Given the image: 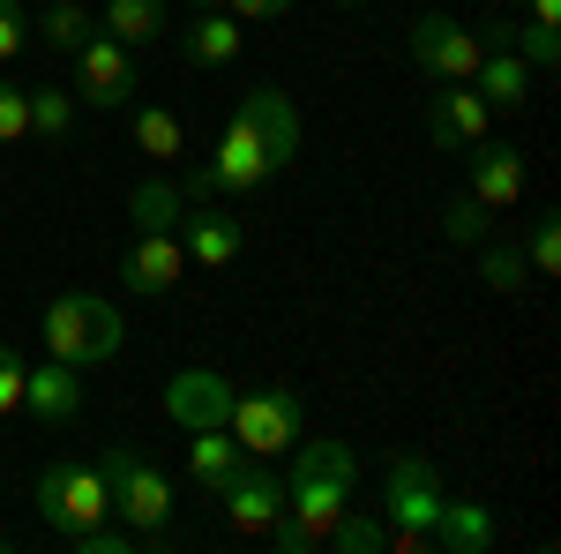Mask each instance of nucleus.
Returning <instances> with one entry per match:
<instances>
[{"label":"nucleus","mask_w":561,"mask_h":554,"mask_svg":"<svg viewBox=\"0 0 561 554\" xmlns=\"http://www.w3.org/2000/svg\"><path fill=\"white\" fill-rule=\"evenodd\" d=\"M45 338V360H68V368H105L121 344H128V323H121V307L98 293H60L45 307L38 323Z\"/></svg>","instance_id":"nucleus-2"},{"label":"nucleus","mask_w":561,"mask_h":554,"mask_svg":"<svg viewBox=\"0 0 561 554\" xmlns=\"http://www.w3.org/2000/svg\"><path fill=\"white\" fill-rule=\"evenodd\" d=\"M180 248H187V270H225V262H240V225L217 211V203H187Z\"/></svg>","instance_id":"nucleus-17"},{"label":"nucleus","mask_w":561,"mask_h":554,"mask_svg":"<svg viewBox=\"0 0 561 554\" xmlns=\"http://www.w3.org/2000/svg\"><path fill=\"white\" fill-rule=\"evenodd\" d=\"M517 38H524V68H554V60H561V31H554V23H531V15H524Z\"/></svg>","instance_id":"nucleus-32"},{"label":"nucleus","mask_w":561,"mask_h":554,"mask_svg":"<svg viewBox=\"0 0 561 554\" xmlns=\"http://www.w3.org/2000/svg\"><path fill=\"white\" fill-rule=\"evenodd\" d=\"M217 517H225V532H240V540H262L270 524H277V510H285V479L270 472V457H248V465L232 472L225 487L210 495Z\"/></svg>","instance_id":"nucleus-8"},{"label":"nucleus","mask_w":561,"mask_h":554,"mask_svg":"<svg viewBox=\"0 0 561 554\" xmlns=\"http://www.w3.org/2000/svg\"><path fill=\"white\" fill-rule=\"evenodd\" d=\"M285 8H293V0H225V15H232V23H277Z\"/></svg>","instance_id":"nucleus-36"},{"label":"nucleus","mask_w":561,"mask_h":554,"mask_svg":"<svg viewBox=\"0 0 561 554\" xmlns=\"http://www.w3.org/2000/svg\"><path fill=\"white\" fill-rule=\"evenodd\" d=\"M240 465H248V450L232 442V427H195V434H187V472H195L203 495H217Z\"/></svg>","instance_id":"nucleus-20"},{"label":"nucleus","mask_w":561,"mask_h":554,"mask_svg":"<svg viewBox=\"0 0 561 554\" xmlns=\"http://www.w3.org/2000/svg\"><path fill=\"white\" fill-rule=\"evenodd\" d=\"M38 517L60 532V540H76L90 524H105L113 517V495H105V472L83 465V457H53L38 472Z\"/></svg>","instance_id":"nucleus-5"},{"label":"nucleus","mask_w":561,"mask_h":554,"mask_svg":"<svg viewBox=\"0 0 561 554\" xmlns=\"http://www.w3.org/2000/svg\"><path fill=\"white\" fill-rule=\"evenodd\" d=\"M262 540H277V547H285V554H314V547H322V540H314L307 524H293V517H285V510H277V524H270Z\"/></svg>","instance_id":"nucleus-35"},{"label":"nucleus","mask_w":561,"mask_h":554,"mask_svg":"<svg viewBox=\"0 0 561 554\" xmlns=\"http://www.w3.org/2000/svg\"><path fill=\"white\" fill-rule=\"evenodd\" d=\"M240 121L255 128V143L270 150V166H277V172L300 158V105H293L277 83H255V90H248V98H240Z\"/></svg>","instance_id":"nucleus-12"},{"label":"nucleus","mask_w":561,"mask_h":554,"mask_svg":"<svg viewBox=\"0 0 561 554\" xmlns=\"http://www.w3.org/2000/svg\"><path fill=\"white\" fill-rule=\"evenodd\" d=\"M442 479H434L427 457H389V479H382V524H404V532H427L434 547V517H442Z\"/></svg>","instance_id":"nucleus-9"},{"label":"nucleus","mask_w":561,"mask_h":554,"mask_svg":"<svg viewBox=\"0 0 561 554\" xmlns=\"http://www.w3.org/2000/svg\"><path fill=\"white\" fill-rule=\"evenodd\" d=\"M285 457H293V472H285V517L307 524L314 540H330V524L352 510L359 457H352L345 442H293Z\"/></svg>","instance_id":"nucleus-1"},{"label":"nucleus","mask_w":561,"mask_h":554,"mask_svg":"<svg viewBox=\"0 0 561 554\" xmlns=\"http://www.w3.org/2000/svg\"><path fill=\"white\" fill-rule=\"evenodd\" d=\"M225 427H232V442H240L248 457H285V450L307 434V405H300V389H285V383L232 389Z\"/></svg>","instance_id":"nucleus-4"},{"label":"nucleus","mask_w":561,"mask_h":554,"mask_svg":"<svg viewBox=\"0 0 561 554\" xmlns=\"http://www.w3.org/2000/svg\"><path fill=\"white\" fill-rule=\"evenodd\" d=\"M68 547H76V554H135L142 540H135L128 524H90V532H76Z\"/></svg>","instance_id":"nucleus-31"},{"label":"nucleus","mask_w":561,"mask_h":554,"mask_svg":"<svg viewBox=\"0 0 561 554\" xmlns=\"http://www.w3.org/2000/svg\"><path fill=\"white\" fill-rule=\"evenodd\" d=\"M524 270H531V278H554V270H561V217H554V211L531 217V240H524Z\"/></svg>","instance_id":"nucleus-29"},{"label":"nucleus","mask_w":561,"mask_h":554,"mask_svg":"<svg viewBox=\"0 0 561 554\" xmlns=\"http://www.w3.org/2000/svg\"><path fill=\"white\" fill-rule=\"evenodd\" d=\"M248 45V23H232L225 8H195V23H180V60L187 68H232Z\"/></svg>","instance_id":"nucleus-18"},{"label":"nucleus","mask_w":561,"mask_h":554,"mask_svg":"<svg viewBox=\"0 0 561 554\" xmlns=\"http://www.w3.org/2000/svg\"><path fill=\"white\" fill-rule=\"evenodd\" d=\"M486 203H479V195H449V203H442V233H449V240H457V248H479V240H486Z\"/></svg>","instance_id":"nucleus-28"},{"label":"nucleus","mask_w":561,"mask_h":554,"mask_svg":"<svg viewBox=\"0 0 561 554\" xmlns=\"http://www.w3.org/2000/svg\"><path fill=\"white\" fill-rule=\"evenodd\" d=\"M15 143H31V90L0 76V150H15Z\"/></svg>","instance_id":"nucleus-30"},{"label":"nucleus","mask_w":561,"mask_h":554,"mask_svg":"<svg viewBox=\"0 0 561 554\" xmlns=\"http://www.w3.org/2000/svg\"><path fill=\"white\" fill-rule=\"evenodd\" d=\"M68 128H76V90L38 83L31 90V135H38V143H60Z\"/></svg>","instance_id":"nucleus-25"},{"label":"nucleus","mask_w":561,"mask_h":554,"mask_svg":"<svg viewBox=\"0 0 561 554\" xmlns=\"http://www.w3.org/2000/svg\"><path fill=\"white\" fill-rule=\"evenodd\" d=\"M322 547H337V554H382L389 547V524H382V517L345 510L337 524H330V540H322Z\"/></svg>","instance_id":"nucleus-26"},{"label":"nucleus","mask_w":561,"mask_h":554,"mask_svg":"<svg viewBox=\"0 0 561 554\" xmlns=\"http://www.w3.org/2000/svg\"><path fill=\"white\" fill-rule=\"evenodd\" d=\"M180 278H187V248H180V233H135V248L121 256V285L142 299L173 293Z\"/></svg>","instance_id":"nucleus-13"},{"label":"nucleus","mask_w":561,"mask_h":554,"mask_svg":"<svg viewBox=\"0 0 561 554\" xmlns=\"http://www.w3.org/2000/svg\"><path fill=\"white\" fill-rule=\"evenodd\" d=\"M173 23V8L165 0H105V15H98V31L121 45H150L158 31Z\"/></svg>","instance_id":"nucleus-22"},{"label":"nucleus","mask_w":561,"mask_h":554,"mask_svg":"<svg viewBox=\"0 0 561 554\" xmlns=\"http://www.w3.org/2000/svg\"><path fill=\"white\" fill-rule=\"evenodd\" d=\"M524 15L531 23H561V0H524Z\"/></svg>","instance_id":"nucleus-37"},{"label":"nucleus","mask_w":561,"mask_h":554,"mask_svg":"<svg viewBox=\"0 0 561 554\" xmlns=\"http://www.w3.org/2000/svg\"><path fill=\"white\" fill-rule=\"evenodd\" d=\"M465 180H472V195L486 203V211H510V203H524V150L517 143H494V135H479L472 150H465Z\"/></svg>","instance_id":"nucleus-11"},{"label":"nucleus","mask_w":561,"mask_h":554,"mask_svg":"<svg viewBox=\"0 0 561 554\" xmlns=\"http://www.w3.org/2000/svg\"><path fill=\"white\" fill-rule=\"evenodd\" d=\"M494 517H486V502H442V517H434V554H494Z\"/></svg>","instance_id":"nucleus-19"},{"label":"nucleus","mask_w":561,"mask_h":554,"mask_svg":"<svg viewBox=\"0 0 561 554\" xmlns=\"http://www.w3.org/2000/svg\"><path fill=\"white\" fill-rule=\"evenodd\" d=\"M479 53H486V38H479L472 23L442 15V8H427V15L412 23V68L434 76V83H472Z\"/></svg>","instance_id":"nucleus-6"},{"label":"nucleus","mask_w":561,"mask_h":554,"mask_svg":"<svg viewBox=\"0 0 561 554\" xmlns=\"http://www.w3.org/2000/svg\"><path fill=\"white\" fill-rule=\"evenodd\" d=\"M187 8H225V0H187Z\"/></svg>","instance_id":"nucleus-38"},{"label":"nucleus","mask_w":561,"mask_h":554,"mask_svg":"<svg viewBox=\"0 0 561 554\" xmlns=\"http://www.w3.org/2000/svg\"><path fill=\"white\" fill-rule=\"evenodd\" d=\"M232 375H217V368H180L173 383H165V420L180 427V434H195V427H225V412H232Z\"/></svg>","instance_id":"nucleus-10"},{"label":"nucleus","mask_w":561,"mask_h":554,"mask_svg":"<svg viewBox=\"0 0 561 554\" xmlns=\"http://www.w3.org/2000/svg\"><path fill=\"white\" fill-rule=\"evenodd\" d=\"M90 31H98V15H90L83 0H53L38 15V45H53V53H76Z\"/></svg>","instance_id":"nucleus-24"},{"label":"nucleus","mask_w":561,"mask_h":554,"mask_svg":"<svg viewBox=\"0 0 561 554\" xmlns=\"http://www.w3.org/2000/svg\"><path fill=\"white\" fill-rule=\"evenodd\" d=\"M479 278H486L494 293H517L524 278H531V270H524V248L517 240H479Z\"/></svg>","instance_id":"nucleus-27"},{"label":"nucleus","mask_w":561,"mask_h":554,"mask_svg":"<svg viewBox=\"0 0 561 554\" xmlns=\"http://www.w3.org/2000/svg\"><path fill=\"white\" fill-rule=\"evenodd\" d=\"M23 45H31V15H23V0H0V68H8Z\"/></svg>","instance_id":"nucleus-34"},{"label":"nucleus","mask_w":561,"mask_h":554,"mask_svg":"<svg viewBox=\"0 0 561 554\" xmlns=\"http://www.w3.org/2000/svg\"><path fill=\"white\" fill-rule=\"evenodd\" d=\"M23 412H38L45 427H68L83 412V368H68V360L23 368Z\"/></svg>","instance_id":"nucleus-15"},{"label":"nucleus","mask_w":561,"mask_h":554,"mask_svg":"<svg viewBox=\"0 0 561 554\" xmlns=\"http://www.w3.org/2000/svg\"><path fill=\"white\" fill-rule=\"evenodd\" d=\"M135 45L105 38V31H90L76 45V105H98V113H113V105H135Z\"/></svg>","instance_id":"nucleus-7"},{"label":"nucleus","mask_w":561,"mask_h":554,"mask_svg":"<svg viewBox=\"0 0 561 554\" xmlns=\"http://www.w3.org/2000/svg\"><path fill=\"white\" fill-rule=\"evenodd\" d=\"M494 128V113H486V98L472 83H434V105H427V135L442 150H472L479 135Z\"/></svg>","instance_id":"nucleus-14"},{"label":"nucleus","mask_w":561,"mask_h":554,"mask_svg":"<svg viewBox=\"0 0 561 554\" xmlns=\"http://www.w3.org/2000/svg\"><path fill=\"white\" fill-rule=\"evenodd\" d=\"M15 412H23V352L0 344V420H15Z\"/></svg>","instance_id":"nucleus-33"},{"label":"nucleus","mask_w":561,"mask_h":554,"mask_svg":"<svg viewBox=\"0 0 561 554\" xmlns=\"http://www.w3.org/2000/svg\"><path fill=\"white\" fill-rule=\"evenodd\" d=\"M135 150L158 158V166H173L180 150H187V128H180L173 105H135Z\"/></svg>","instance_id":"nucleus-23"},{"label":"nucleus","mask_w":561,"mask_h":554,"mask_svg":"<svg viewBox=\"0 0 561 554\" xmlns=\"http://www.w3.org/2000/svg\"><path fill=\"white\" fill-rule=\"evenodd\" d=\"M472 90L486 98V113H517L524 98H531V68H524V53L502 38V31H494V38H486V53H479Z\"/></svg>","instance_id":"nucleus-16"},{"label":"nucleus","mask_w":561,"mask_h":554,"mask_svg":"<svg viewBox=\"0 0 561 554\" xmlns=\"http://www.w3.org/2000/svg\"><path fill=\"white\" fill-rule=\"evenodd\" d=\"M180 217H187V195H180L173 180H135L128 188V225L135 233H180Z\"/></svg>","instance_id":"nucleus-21"},{"label":"nucleus","mask_w":561,"mask_h":554,"mask_svg":"<svg viewBox=\"0 0 561 554\" xmlns=\"http://www.w3.org/2000/svg\"><path fill=\"white\" fill-rule=\"evenodd\" d=\"M337 8H367V0H337Z\"/></svg>","instance_id":"nucleus-39"},{"label":"nucleus","mask_w":561,"mask_h":554,"mask_svg":"<svg viewBox=\"0 0 561 554\" xmlns=\"http://www.w3.org/2000/svg\"><path fill=\"white\" fill-rule=\"evenodd\" d=\"M98 472H105L113 517L128 524L142 547H158V540H165V517H173V479L150 465L135 442H105V450H98Z\"/></svg>","instance_id":"nucleus-3"}]
</instances>
